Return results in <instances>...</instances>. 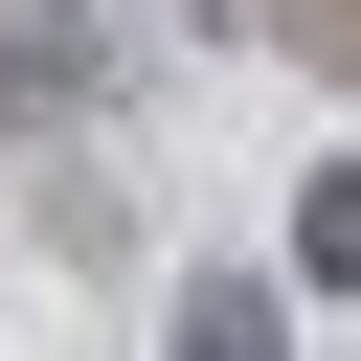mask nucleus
Returning a JSON list of instances; mask_svg holds the SVG:
<instances>
[{
    "instance_id": "obj_1",
    "label": "nucleus",
    "mask_w": 361,
    "mask_h": 361,
    "mask_svg": "<svg viewBox=\"0 0 361 361\" xmlns=\"http://www.w3.org/2000/svg\"><path fill=\"white\" fill-rule=\"evenodd\" d=\"M158 361H293V271H180Z\"/></svg>"
},
{
    "instance_id": "obj_2",
    "label": "nucleus",
    "mask_w": 361,
    "mask_h": 361,
    "mask_svg": "<svg viewBox=\"0 0 361 361\" xmlns=\"http://www.w3.org/2000/svg\"><path fill=\"white\" fill-rule=\"evenodd\" d=\"M68 90H113V23H0V113H68Z\"/></svg>"
},
{
    "instance_id": "obj_3",
    "label": "nucleus",
    "mask_w": 361,
    "mask_h": 361,
    "mask_svg": "<svg viewBox=\"0 0 361 361\" xmlns=\"http://www.w3.org/2000/svg\"><path fill=\"white\" fill-rule=\"evenodd\" d=\"M293 293H361V158L293 180Z\"/></svg>"
}]
</instances>
